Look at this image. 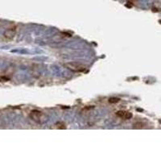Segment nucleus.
Listing matches in <instances>:
<instances>
[{"label":"nucleus","mask_w":161,"mask_h":161,"mask_svg":"<svg viewBox=\"0 0 161 161\" xmlns=\"http://www.w3.org/2000/svg\"><path fill=\"white\" fill-rule=\"evenodd\" d=\"M119 101V98H110V99L109 100L110 102H118Z\"/></svg>","instance_id":"nucleus-5"},{"label":"nucleus","mask_w":161,"mask_h":161,"mask_svg":"<svg viewBox=\"0 0 161 161\" xmlns=\"http://www.w3.org/2000/svg\"><path fill=\"white\" fill-rule=\"evenodd\" d=\"M16 33V30H15V27H12V28H8L7 30H6V31L4 32V36L8 39V40H10L12 39L15 35Z\"/></svg>","instance_id":"nucleus-4"},{"label":"nucleus","mask_w":161,"mask_h":161,"mask_svg":"<svg viewBox=\"0 0 161 161\" xmlns=\"http://www.w3.org/2000/svg\"><path fill=\"white\" fill-rule=\"evenodd\" d=\"M65 66L68 69L73 71V72H83L85 70V67L82 64L77 63V62H70L65 64Z\"/></svg>","instance_id":"nucleus-2"},{"label":"nucleus","mask_w":161,"mask_h":161,"mask_svg":"<svg viewBox=\"0 0 161 161\" xmlns=\"http://www.w3.org/2000/svg\"><path fill=\"white\" fill-rule=\"evenodd\" d=\"M117 116H119V118H122L123 119H131L132 114L131 113L126 111V110H120V111H118L116 113Z\"/></svg>","instance_id":"nucleus-3"},{"label":"nucleus","mask_w":161,"mask_h":161,"mask_svg":"<svg viewBox=\"0 0 161 161\" xmlns=\"http://www.w3.org/2000/svg\"><path fill=\"white\" fill-rule=\"evenodd\" d=\"M159 22H160V24H161V20H160V21H159Z\"/></svg>","instance_id":"nucleus-6"},{"label":"nucleus","mask_w":161,"mask_h":161,"mask_svg":"<svg viewBox=\"0 0 161 161\" xmlns=\"http://www.w3.org/2000/svg\"><path fill=\"white\" fill-rule=\"evenodd\" d=\"M30 118L33 121L38 123H44L48 119V117L44 113L40 110H32L30 113Z\"/></svg>","instance_id":"nucleus-1"}]
</instances>
